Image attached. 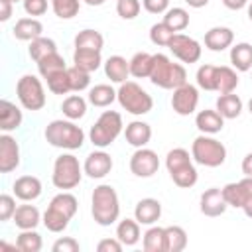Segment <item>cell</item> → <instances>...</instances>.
<instances>
[{
    "label": "cell",
    "instance_id": "cell-46",
    "mask_svg": "<svg viewBox=\"0 0 252 252\" xmlns=\"http://www.w3.org/2000/svg\"><path fill=\"white\" fill-rule=\"evenodd\" d=\"M45 83H47L49 93H53V94H67V93H71V85H69L67 69L49 75V77L45 79Z\"/></svg>",
    "mask_w": 252,
    "mask_h": 252
},
{
    "label": "cell",
    "instance_id": "cell-5",
    "mask_svg": "<svg viewBox=\"0 0 252 252\" xmlns=\"http://www.w3.org/2000/svg\"><path fill=\"white\" fill-rule=\"evenodd\" d=\"M116 100L126 112H130L134 116H144L154 108L152 94L148 91H144L136 81L122 83L116 91Z\"/></svg>",
    "mask_w": 252,
    "mask_h": 252
},
{
    "label": "cell",
    "instance_id": "cell-16",
    "mask_svg": "<svg viewBox=\"0 0 252 252\" xmlns=\"http://www.w3.org/2000/svg\"><path fill=\"white\" fill-rule=\"evenodd\" d=\"M228 209L224 197H222V189L219 187H209L201 193L199 197V211L205 215V217H220L224 215Z\"/></svg>",
    "mask_w": 252,
    "mask_h": 252
},
{
    "label": "cell",
    "instance_id": "cell-60",
    "mask_svg": "<svg viewBox=\"0 0 252 252\" xmlns=\"http://www.w3.org/2000/svg\"><path fill=\"white\" fill-rule=\"evenodd\" d=\"M248 112L252 114V96H250V100H248Z\"/></svg>",
    "mask_w": 252,
    "mask_h": 252
},
{
    "label": "cell",
    "instance_id": "cell-8",
    "mask_svg": "<svg viewBox=\"0 0 252 252\" xmlns=\"http://www.w3.org/2000/svg\"><path fill=\"white\" fill-rule=\"evenodd\" d=\"M83 173L85 171H83V165L79 163V158H75L73 154H61L53 161L51 183L61 191H69L81 183Z\"/></svg>",
    "mask_w": 252,
    "mask_h": 252
},
{
    "label": "cell",
    "instance_id": "cell-40",
    "mask_svg": "<svg viewBox=\"0 0 252 252\" xmlns=\"http://www.w3.org/2000/svg\"><path fill=\"white\" fill-rule=\"evenodd\" d=\"M16 246L22 252H39L41 246H43V240H41V234L35 228H30V230H22L18 234Z\"/></svg>",
    "mask_w": 252,
    "mask_h": 252
},
{
    "label": "cell",
    "instance_id": "cell-13",
    "mask_svg": "<svg viewBox=\"0 0 252 252\" xmlns=\"http://www.w3.org/2000/svg\"><path fill=\"white\" fill-rule=\"evenodd\" d=\"M112 165H114L112 156L98 148V150L91 152V154L85 158L83 171H85V175L91 177V179H102V177H106V175L112 171Z\"/></svg>",
    "mask_w": 252,
    "mask_h": 252
},
{
    "label": "cell",
    "instance_id": "cell-43",
    "mask_svg": "<svg viewBox=\"0 0 252 252\" xmlns=\"http://www.w3.org/2000/svg\"><path fill=\"white\" fill-rule=\"evenodd\" d=\"M51 10L59 20H71L81 10V0H51Z\"/></svg>",
    "mask_w": 252,
    "mask_h": 252
},
{
    "label": "cell",
    "instance_id": "cell-3",
    "mask_svg": "<svg viewBox=\"0 0 252 252\" xmlns=\"http://www.w3.org/2000/svg\"><path fill=\"white\" fill-rule=\"evenodd\" d=\"M165 167H167V173H169L171 181L181 189L193 187L199 179L197 167L193 163V156L185 148L169 150L167 156H165Z\"/></svg>",
    "mask_w": 252,
    "mask_h": 252
},
{
    "label": "cell",
    "instance_id": "cell-56",
    "mask_svg": "<svg viewBox=\"0 0 252 252\" xmlns=\"http://www.w3.org/2000/svg\"><path fill=\"white\" fill-rule=\"evenodd\" d=\"M209 2H211V0H185V4H187L189 8H205Z\"/></svg>",
    "mask_w": 252,
    "mask_h": 252
},
{
    "label": "cell",
    "instance_id": "cell-48",
    "mask_svg": "<svg viewBox=\"0 0 252 252\" xmlns=\"http://www.w3.org/2000/svg\"><path fill=\"white\" fill-rule=\"evenodd\" d=\"M16 197V195H14ZM12 195H8V193H2L0 195V220L2 222H6V220H10L12 217H14V213H16V199H14Z\"/></svg>",
    "mask_w": 252,
    "mask_h": 252
},
{
    "label": "cell",
    "instance_id": "cell-7",
    "mask_svg": "<svg viewBox=\"0 0 252 252\" xmlns=\"http://www.w3.org/2000/svg\"><path fill=\"white\" fill-rule=\"evenodd\" d=\"M193 161L205 167H219L226 161V148L211 134H199L191 144Z\"/></svg>",
    "mask_w": 252,
    "mask_h": 252
},
{
    "label": "cell",
    "instance_id": "cell-44",
    "mask_svg": "<svg viewBox=\"0 0 252 252\" xmlns=\"http://www.w3.org/2000/svg\"><path fill=\"white\" fill-rule=\"evenodd\" d=\"M67 75H69V85H71L73 93H81L91 87V73L79 69L77 65L67 67Z\"/></svg>",
    "mask_w": 252,
    "mask_h": 252
},
{
    "label": "cell",
    "instance_id": "cell-14",
    "mask_svg": "<svg viewBox=\"0 0 252 252\" xmlns=\"http://www.w3.org/2000/svg\"><path fill=\"white\" fill-rule=\"evenodd\" d=\"M20 146L14 136L4 132L0 136V173H12L20 167Z\"/></svg>",
    "mask_w": 252,
    "mask_h": 252
},
{
    "label": "cell",
    "instance_id": "cell-15",
    "mask_svg": "<svg viewBox=\"0 0 252 252\" xmlns=\"http://www.w3.org/2000/svg\"><path fill=\"white\" fill-rule=\"evenodd\" d=\"M222 197H224V201H226L228 207L242 209L244 203L252 197V177L244 175L240 181L226 183V185L222 187Z\"/></svg>",
    "mask_w": 252,
    "mask_h": 252
},
{
    "label": "cell",
    "instance_id": "cell-4",
    "mask_svg": "<svg viewBox=\"0 0 252 252\" xmlns=\"http://www.w3.org/2000/svg\"><path fill=\"white\" fill-rule=\"evenodd\" d=\"M150 81L159 89L173 91L187 83V71L181 63H173L167 55L154 53V67L150 73Z\"/></svg>",
    "mask_w": 252,
    "mask_h": 252
},
{
    "label": "cell",
    "instance_id": "cell-55",
    "mask_svg": "<svg viewBox=\"0 0 252 252\" xmlns=\"http://www.w3.org/2000/svg\"><path fill=\"white\" fill-rule=\"evenodd\" d=\"M222 6L228 10H242L244 6H248V0H222Z\"/></svg>",
    "mask_w": 252,
    "mask_h": 252
},
{
    "label": "cell",
    "instance_id": "cell-32",
    "mask_svg": "<svg viewBox=\"0 0 252 252\" xmlns=\"http://www.w3.org/2000/svg\"><path fill=\"white\" fill-rule=\"evenodd\" d=\"M154 67V55L148 51H138L130 59V75L136 79H150Z\"/></svg>",
    "mask_w": 252,
    "mask_h": 252
},
{
    "label": "cell",
    "instance_id": "cell-31",
    "mask_svg": "<svg viewBox=\"0 0 252 252\" xmlns=\"http://www.w3.org/2000/svg\"><path fill=\"white\" fill-rule=\"evenodd\" d=\"M87 100L96 108H106L116 100V91L110 85L100 83V85H94V87L89 89V98Z\"/></svg>",
    "mask_w": 252,
    "mask_h": 252
},
{
    "label": "cell",
    "instance_id": "cell-27",
    "mask_svg": "<svg viewBox=\"0 0 252 252\" xmlns=\"http://www.w3.org/2000/svg\"><path fill=\"white\" fill-rule=\"evenodd\" d=\"M140 222L136 219H122L118 220L116 224V238L124 244V246H136L142 238V232H140Z\"/></svg>",
    "mask_w": 252,
    "mask_h": 252
},
{
    "label": "cell",
    "instance_id": "cell-47",
    "mask_svg": "<svg viewBox=\"0 0 252 252\" xmlns=\"http://www.w3.org/2000/svg\"><path fill=\"white\" fill-rule=\"evenodd\" d=\"M142 10L140 0H116V14L122 20H134Z\"/></svg>",
    "mask_w": 252,
    "mask_h": 252
},
{
    "label": "cell",
    "instance_id": "cell-11",
    "mask_svg": "<svg viewBox=\"0 0 252 252\" xmlns=\"http://www.w3.org/2000/svg\"><path fill=\"white\" fill-rule=\"evenodd\" d=\"M199 106V89L191 83H185L177 89H173L171 94V108L179 116H189Z\"/></svg>",
    "mask_w": 252,
    "mask_h": 252
},
{
    "label": "cell",
    "instance_id": "cell-58",
    "mask_svg": "<svg viewBox=\"0 0 252 252\" xmlns=\"http://www.w3.org/2000/svg\"><path fill=\"white\" fill-rule=\"evenodd\" d=\"M85 4H89V6H102L106 0H83Z\"/></svg>",
    "mask_w": 252,
    "mask_h": 252
},
{
    "label": "cell",
    "instance_id": "cell-34",
    "mask_svg": "<svg viewBox=\"0 0 252 252\" xmlns=\"http://www.w3.org/2000/svg\"><path fill=\"white\" fill-rule=\"evenodd\" d=\"M104 47V37L100 32L96 30H81L77 35H75V49H96V51H102Z\"/></svg>",
    "mask_w": 252,
    "mask_h": 252
},
{
    "label": "cell",
    "instance_id": "cell-21",
    "mask_svg": "<svg viewBox=\"0 0 252 252\" xmlns=\"http://www.w3.org/2000/svg\"><path fill=\"white\" fill-rule=\"evenodd\" d=\"M195 126L201 134H219L222 128H224V118L220 116V112L215 108H205V110H199L197 116H195Z\"/></svg>",
    "mask_w": 252,
    "mask_h": 252
},
{
    "label": "cell",
    "instance_id": "cell-42",
    "mask_svg": "<svg viewBox=\"0 0 252 252\" xmlns=\"http://www.w3.org/2000/svg\"><path fill=\"white\" fill-rule=\"evenodd\" d=\"M197 87L203 89V91H215L217 93V65H201L197 69Z\"/></svg>",
    "mask_w": 252,
    "mask_h": 252
},
{
    "label": "cell",
    "instance_id": "cell-39",
    "mask_svg": "<svg viewBox=\"0 0 252 252\" xmlns=\"http://www.w3.org/2000/svg\"><path fill=\"white\" fill-rule=\"evenodd\" d=\"M161 22L167 24L175 33H179V32L187 30V26H189V12H187L185 8L173 6V8H169V10L163 14V20H161Z\"/></svg>",
    "mask_w": 252,
    "mask_h": 252
},
{
    "label": "cell",
    "instance_id": "cell-51",
    "mask_svg": "<svg viewBox=\"0 0 252 252\" xmlns=\"http://www.w3.org/2000/svg\"><path fill=\"white\" fill-rule=\"evenodd\" d=\"M142 6L150 14H165L169 10V0H142Z\"/></svg>",
    "mask_w": 252,
    "mask_h": 252
},
{
    "label": "cell",
    "instance_id": "cell-20",
    "mask_svg": "<svg viewBox=\"0 0 252 252\" xmlns=\"http://www.w3.org/2000/svg\"><path fill=\"white\" fill-rule=\"evenodd\" d=\"M24 114L20 110V106L8 98L0 100V130L2 132H14L22 126Z\"/></svg>",
    "mask_w": 252,
    "mask_h": 252
},
{
    "label": "cell",
    "instance_id": "cell-24",
    "mask_svg": "<svg viewBox=\"0 0 252 252\" xmlns=\"http://www.w3.org/2000/svg\"><path fill=\"white\" fill-rule=\"evenodd\" d=\"M14 37L18 41H33L35 37H39L43 33V24L37 18H20L12 30Z\"/></svg>",
    "mask_w": 252,
    "mask_h": 252
},
{
    "label": "cell",
    "instance_id": "cell-41",
    "mask_svg": "<svg viewBox=\"0 0 252 252\" xmlns=\"http://www.w3.org/2000/svg\"><path fill=\"white\" fill-rule=\"evenodd\" d=\"M63 69H67V65H65V59H63V55L59 51L49 53L47 57L37 61V71H39V75L43 79H47L49 75H53L57 71H63Z\"/></svg>",
    "mask_w": 252,
    "mask_h": 252
},
{
    "label": "cell",
    "instance_id": "cell-57",
    "mask_svg": "<svg viewBox=\"0 0 252 252\" xmlns=\"http://www.w3.org/2000/svg\"><path fill=\"white\" fill-rule=\"evenodd\" d=\"M242 211H244V215L248 217V219H252V197L244 203V207H242Z\"/></svg>",
    "mask_w": 252,
    "mask_h": 252
},
{
    "label": "cell",
    "instance_id": "cell-2",
    "mask_svg": "<svg viewBox=\"0 0 252 252\" xmlns=\"http://www.w3.org/2000/svg\"><path fill=\"white\" fill-rule=\"evenodd\" d=\"M45 142L53 148H59V150H79L83 148L85 144V132L81 126L75 124V120H69V118H57V120H51L47 126H45Z\"/></svg>",
    "mask_w": 252,
    "mask_h": 252
},
{
    "label": "cell",
    "instance_id": "cell-36",
    "mask_svg": "<svg viewBox=\"0 0 252 252\" xmlns=\"http://www.w3.org/2000/svg\"><path fill=\"white\" fill-rule=\"evenodd\" d=\"M187 248V232L179 224L165 226V252H181Z\"/></svg>",
    "mask_w": 252,
    "mask_h": 252
},
{
    "label": "cell",
    "instance_id": "cell-9",
    "mask_svg": "<svg viewBox=\"0 0 252 252\" xmlns=\"http://www.w3.org/2000/svg\"><path fill=\"white\" fill-rule=\"evenodd\" d=\"M16 96L20 100V104L26 108V110H41L45 106V89H43V83L28 73V75H22L16 83Z\"/></svg>",
    "mask_w": 252,
    "mask_h": 252
},
{
    "label": "cell",
    "instance_id": "cell-54",
    "mask_svg": "<svg viewBox=\"0 0 252 252\" xmlns=\"http://www.w3.org/2000/svg\"><path fill=\"white\" fill-rule=\"evenodd\" d=\"M240 169H242V173H244V175H248V177H252V152H250V154H246V156L242 158V163H240Z\"/></svg>",
    "mask_w": 252,
    "mask_h": 252
},
{
    "label": "cell",
    "instance_id": "cell-1",
    "mask_svg": "<svg viewBox=\"0 0 252 252\" xmlns=\"http://www.w3.org/2000/svg\"><path fill=\"white\" fill-rule=\"evenodd\" d=\"M91 215L96 224L110 226L120 217V199L112 185L100 183L93 189L91 195Z\"/></svg>",
    "mask_w": 252,
    "mask_h": 252
},
{
    "label": "cell",
    "instance_id": "cell-35",
    "mask_svg": "<svg viewBox=\"0 0 252 252\" xmlns=\"http://www.w3.org/2000/svg\"><path fill=\"white\" fill-rule=\"evenodd\" d=\"M63 116L69 120H81L87 114V100L81 94H69L61 102Z\"/></svg>",
    "mask_w": 252,
    "mask_h": 252
},
{
    "label": "cell",
    "instance_id": "cell-10",
    "mask_svg": "<svg viewBox=\"0 0 252 252\" xmlns=\"http://www.w3.org/2000/svg\"><path fill=\"white\" fill-rule=\"evenodd\" d=\"M167 49L181 61V63H197L201 59V53H203V47L197 39L185 35V33H175L167 45Z\"/></svg>",
    "mask_w": 252,
    "mask_h": 252
},
{
    "label": "cell",
    "instance_id": "cell-38",
    "mask_svg": "<svg viewBox=\"0 0 252 252\" xmlns=\"http://www.w3.org/2000/svg\"><path fill=\"white\" fill-rule=\"evenodd\" d=\"M55 51H57V43H55V39L45 37V35L35 37L33 41H30V47H28V53H30V57H32L35 63H37L39 59L47 57L49 53H55Z\"/></svg>",
    "mask_w": 252,
    "mask_h": 252
},
{
    "label": "cell",
    "instance_id": "cell-12",
    "mask_svg": "<svg viewBox=\"0 0 252 252\" xmlns=\"http://www.w3.org/2000/svg\"><path fill=\"white\" fill-rule=\"evenodd\" d=\"M159 169V158L150 148H136V152L130 156V171L136 177H152Z\"/></svg>",
    "mask_w": 252,
    "mask_h": 252
},
{
    "label": "cell",
    "instance_id": "cell-26",
    "mask_svg": "<svg viewBox=\"0 0 252 252\" xmlns=\"http://www.w3.org/2000/svg\"><path fill=\"white\" fill-rule=\"evenodd\" d=\"M215 108L220 112V116H222L224 120H234V118L240 116V112H242V108H244V102H242V98H240L238 94L228 93V94H220V96L217 98Z\"/></svg>",
    "mask_w": 252,
    "mask_h": 252
},
{
    "label": "cell",
    "instance_id": "cell-28",
    "mask_svg": "<svg viewBox=\"0 0 252 252\" xmlns=\"http://www.w3.org/2000/svg\"><path fill=\"white\" fill-rule=\"evenodd\" d=\"M230 65L240 73L250 71L252 69V43L240 41V43L232 45L230 47Z\"/></svg>",
    "mask_w": 252,
    "mask_h": 252
},
{
    "label": "cell",
    "instance_id": "cell-18",
    "mask_svg": "<svg viewBox=\"0 0 252 252\" xmlns=\"http://www.w3.org/2000/svg\"><path fill=\"white\" fill-rule=\"evenodd\" d=\"M41 181L35 177V175H20L16 181H14V185H12V191H14V195L20 199V201H26V203H30V201H35L39 195H41Z\"/></svg>",
    "mask_w": 252,
    "mask_h": 252
},
{
    "label": "cell",
    "instance_id": "cell-61",
    "mask_svg": "<svg viewBox=\"0 0 252 252\" xmlns=\"http://www.w3.org/2000/svg\"><path fill=\"white\" fill-rule=\"evenodd\" d=\"M12 2H14V4H16V2H24V0H12Z\"/></svg>",
    "mask_w": 252,
    "mask_h": 252
},
{
    "label": "cell",
    "instance_id": "cell-19",
    "mask_svg": "<svg viewBox=\"0 0 252 252\" xmlns=\"http://www.w3.org/2000/svg\"><path fill=\"white\" fill-rule=\"evenodd\" d=\"M234 32L226 26H215L205 33V47L211 51H224L232 47Z\"/></svg>",
    "mask_w": 252,
    "mask_h": 252
},
{
    "label": "cell",
    "instance_id": "cell-50",
    "mask_svg": "<svg viewBox=\"0 0 252 252\" xmlns=\"http://www.w3.org/2000/svg\"><path fill=\"white\" fill-rule=\"evenodd\" d=\"M24 12L32 18H37V16H43L47 12V6L49 2L47 0H24Z\"/></svg>",
    "mask_w": 252,
    "mask_h": 252
},
{
    "label": "cell",
    "instance_id": "cell-23",
    "mask_svg": "<svg viewBox=\"0 0 252 252\" xmlns=\"http://www.w3.org/2000/svg\"><path fill=\"white\" fill-rule=\"evenodd\" d=\"M104 75L116 83V85H122L128 81V75H130V61H126V57L122 55H110L104 63Z\"/></svg>",
    "mask_w": 252,
    "mask_h": 252
},
{
    "label": "cell",
    "instance_id": "cell-6",
    "mask_svg": "<svg viewBox=\"0 0 252 252\" xmlns=\"http://www.w3.org/2000/svg\"><path fill=\"white\" fill-rule=\"evenodd\" d=\"M122 116L116 110H104L89 130V140L94 148H108L122 134Z\"/></svg>",
    "mask_w": 252,
    "mask_h": 252
},
{
    "label": "cell",
    "instance_id": "cell-37",
    "mask_svg": "<svg viewBox=\"0 0 252 252\" xmlns=\"http://www.w3.org/2000/svg\"><path fill=\"white\" fill-rule=\"evenodd\" d=\"M41 222H43V226L49 232H63L69 226L71 219L67 215H63L61 211H57V209H53V207L47 205V209H45V213L41 217Z\"/></svg>",
    "mask_w": 252,
    "mask_h": 252
},
{
    "label": "cell",
    "instance_id": "cell-45",
    "mask_svg": "<svg viewBox=\"0 0 252 252\" xmlns=\"http://www.w3.org/2000/svg\"><path fill=\"white\" fill-rule=\"evenodd\" d=\"M173 35H175V32H173L167 24H163V22H158V24H154V26L150 28V41H152L154 45L167 47Z\"/></svg>",
    "mask_w": 252,
    "mask_h": 252
},
{
    "label": "cell",
    "instance_id": "cell-59",
    "mask_svg": "<svg viewBox=\"0 0 252 252\" xmlns=\"http://www.w3.org/2000/svg\"><path fill=\"white\" fill-rule=\"evenodd\" d=\"M248 20L252 22V2H248Z\"/></svg>",
    "mask_w": 252,
    "mask_h": 252
},
{
    "label": "cell",
    "instance_id": "cell-53",
    "mask_svg": "<svg viewBox=\"0 0 252 252\" xmlns=\"http://www.w3.org/2000/svg\"><path fill=\"white\" fill-rule=\"evenodd\" d=\"M14 2L12 0H0V22H8L12 18Z\"/></svg>",
    "mask_w": 252,
    "mask_h": 252
},
{
    "label": "cell",
    "instance_id": "cell-22",
    "mask_svg": "<svg viewBox=\"0 0 252 252\" xmlns=\"http://www.w3.org/2000/svg\"><path fill=\"white\" fill-rule=\"evenodd\" d=\"M124 138L130 146L134 148H144L150 144L152 140V126L144 120H132L130 124H126L124 130Z\"/></svg>",
    "mask_w": 252,
    "mask_h": 252
},
{
    "label": "cell",
    "instance_id": "cell-29",
    "mask_svg": "<svg viewBox=\"0 0 252 252\" xmlns=\"http://www.w3.org/2000/svg\"><path fill=\"white\" fill-rule=\"evenodd\" d=\"M73 65H77L79 69H83L87 73H93L102 65V55L96 49H75Z\"/></svg>",
    "mask_w": 252,
    "mask_h": 252
},
{
    "label": "cell",
    "instance_id": "cell-25",
    "mask_svg": "<svg viewBox=\"0 0 252 252\" xmlns=\"http://www.w3.org/2000/svg\"><path fill=\"white\" fill-rule=\"evenodd\" d=\"M12 220L20 230H30V228H35L41 222V213L35 205H20L16 209Z\"/></svg>",
    "mask_w": 252,
    "mask_h": 252
},
{
    "label": "cell",
    "instance_id": "cell-17",
    "mask_svg": "<svg viewBox=\"0 0 252 252\" xmlns=\"http://www.w3.org/2000/svg\"><path fill=\"white\" fill-rule=\"evenodd\" d=\"M161 217V203L154 197H146V199H140L134 207V219L140 222V224H146V226H152L154 222H158Z\"/></svg>",
    "mask_w": 252,
    "mask_h": 252
},
{
    "label": "cell",
    "instance_id": "cell-33",
    "mask_svg": "<svg viewBox=\"0 0 252 252\" xmlns=\"http://www.w3.org/2000/svg\"><path fill=\"white\" fill-rule=\"evenodd\" d=\"M142 248L146 252H165V228L152 224L142 234Z\"/></svg>",
    "mask_w": 252,
    "mask_h": 252
},
{
    "label": "cell",
    "instance_id": "cell-49",
    "mask_svg": "<svg viewBox=\"0 0 252 252\" xmlns=\"http://www.w3.org/2000/svg\"><path fill=\"white\" fill-rule=\"evenodd\" d=\"M51 250L53 252H79L81 250V244L73 236H61V238H57L53 242Z\"/></svg>",
    "mask_w": 252,
    "mask_h": 252
},
{
    "label": "cell",
    "instance_id": "cell-30",
    "mask_svg": "<svg viewBox=\"0 0 252 252\" xmlns=\"http://www.w3.org/2000/svg\"><path fill=\"white\" fill-rule=\"evenodd\" d=\"M238 73L234 67H228V65H220L217 67V93L219 94H228V93H234L236 87H238Z\"/></svg>",
    "mask_w": 252,
    "mask_h": 252
},
{
    "label": "cell",
    "instance_id": "cell-52",
    "mask_svg": "<svg viewBox=\"0 0 252 252\" xmlns=\"http://www.w3.org/2000/svg\"><path fill=\"white\" fill-rule=\"evenodd\" d=\"M122 242L118 238H102L98 244H96V250L98 252H120L122 250Z\"/></svg>",
    "mask_w": 252,
    "mask_h": 252
}]
</instances>
